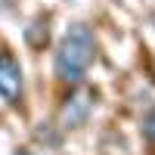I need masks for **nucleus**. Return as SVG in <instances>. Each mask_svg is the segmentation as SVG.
Returning <instances> with one entry per match:
<instances>
[{"mask_svg": "<svg viewBox=\"0 0 155 155\" xmlns=\"http://www.w3.org/2000/svg\"><path fill=\"white\" fill-rule=\"evenodd\" d=\"M93 59H96L93 31L78 22L62 34V41L56 47V56H53V71L65 84H81L90 71V65H93Z\"/></svg>", "mask_w": 155, "mask_h": 155, "instance_id": "obj_1", "label": "nucleus"}, {"mask_svg": "<svg viewBox=\"0 0 155 155\" xmlns=\"http://www.w3.org/2000/svg\"><path fill=\"white\" fill-rule=\"evenodd\" d=\"M22 87H25L22 65L16 62L12 53H0V96L9 106H19L22 102Z\"/></svg>", "mask_w": 155, "mask_h": 155, "instance_id": "obj_2", "label": "nucleus"}, {"mask_svg": "<svg viewBox=\"0 0 155 155\" xmlns=\"http://www.w3.org/2000/svg\"><path fill=\"white\" fill-rule=\"evenodd\" d=\"M90 109H93V93H90L87 87H78L71 96H65V106L59 112V124L65 127V130H74V127H81L87 121Z\"/></svg>", "mask_w": 155, "mask_h": 155, "instance_id": "obj_3", "label": "nucleus"}, {"mask_svg": "<svg viewBox=\"0 0 155 155\" xmlns=\"http://www.w3.org/2000/svg\"><path fill=\"white\" fill-rule=\"evenodd\" d=\"M25 41H28L31 47H44L50 41V28H47V19H34L28 25V31H25Z\"/></svg>", "mask_w": 155, "mask_h": 155, "instance_id": "obj_4", "label": "nucleus"}, {"mask_svg": "<svg viewBox=\"0 0 155 155\" xmlns=\"http://www.w3.org/2000/svg\"><path fill=\"white\" fill-rule=\"evenodd\" d=\"M143 137L149 140V143H155V109L143 118Z\"/></svg>", "mask_w": 155, "mask_h": 155, "instance_id": "obj_5", "label": "nucleus"}, {"mask_svg": "<svg viewBox=\"0 0 155 155\" xmlns=\"http://www.w3.org/2000/svg\"><path fill=\"white\" fill-rule=\"evenodd\" d=\"M16 155H34V152H28V149H19V152H16Z\"/></svg>", "mask_w": 155, "mask_h": 155, "instance_id": "obj_6", "label": "nucleus"}, {"mask_svg": "<svg viewBox=\"0 0 155 155\" xmlns=\"http://www.w3.org/2000/svg\"><path fill=\"white\" fill-rule=\"evenodd\" d=\"M3 3H6V0H0V9H3Z\"/></svg>", "mask_w": 155, "mask_h": 155, "instance_id": "obj_7", "label": "nucleus"}, {"mask_svg": "<svg viewBox=\"0 0 155 155\" xmlns=\"http://www.w3.org/2000/svg\"><path fill=\"white\" fill-rule=\"evenodd\" d=\"M152 25H155V16H152Z\"/></svg>", "mask_w": 155, "mask_h": 155, "instance_id": "obj_8", "label": "nucleus"}]
</instances>
